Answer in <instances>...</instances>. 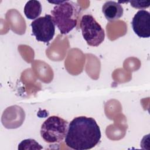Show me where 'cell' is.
<instances>
[{"label":"cell","mask_w":150,"mask_h":150,"mask_svg":"<svg viewBox=\"0 0 150 150\" xmlns=\"http://www.w3.org/2000/svg\"><path fill=\"white\" fill-rule=\"evenodd\" d=\"M42 5L39 1L32 0L26 2L24 7V13L26 17L30 20L36 19L42 13Z\"/></svg>","instance_id":"obj_8"},{"label":"cell","mask_w":150,"mask_h":150,"mask_svg":"<svg viewBox=\"0 0 150 150\" xmlns=\"http://www.w3.org/2000/svg\"><path fill=\"white\" fill-rule=\"evenodd\" d=\"M68 122L63 118L52 115L48 117L40 128V135L49 144H58L66 137L68 130Z\"/></svg>","instance_id":"obj_3"},{"label":"cell","mask_w":150,"mask_h":150,"mask_svg":"<svg viewBox=\"0 0 150 150\" xmlns=\"http://www.w3.org/2000/svg\"><path fill=\"white\" fill-rule=\"evenodd\" d=\"M80 13V6L72 1H63L51 11L54 23L63 35L69 33L77 26Z\"/></svg>","instance_id":"obj_2"},{"label":"cell","mask_w":150,"mask_h":150,"mask_svg":"<svg viewBox=\"0 0 150 150\" xmlns=\"http://www.w3.org/2000/svg\"><path fill=\"white\" fill-rule=\"evenodd\" d=\"M42 146L35 139H26L18 145V149H41Z\"/></svg>","instance_id":"obj_9"},{"label":"cell","mask_w":150,"mask_h":150,"mask_svg":"<svg viewBox=\"0 0 150 150\" xmlns=\"http://www.w3.org/2000/svg\"><path fill=\"white\" fill-rule=\"evenodd\" d=\"M131 25L134 32L139 38L150 36V14L148 11L144 9L138 11L134 15Z\"/></svg>","instance_id":"obj_6"},{"label":"cell","mask_w":150,"mask_h":150,"mask_svg":"<svg viewBox=\"0 0 150 150\" xmlns=\"http://www.w3.org/2000/svg\"><path fill=\"white\" fill-rule=\"evenodd\" d=\"M131 5L135 8L138 9H144L149 7L150 5L149 1H129Z\"/></svg>","instance_id":"obj_10"},{"label":"cell","mask_w":150,"mask_h":150,"mask_svg":"<svg viewBox=\"0 0 150 150\" xmlns=\"http://www.w3.org/2000/svg\"><path fill=\"white\" fill-rule=\"evenodd\" d=\"M101 137L100 128L94 118L79 116L69 123L64 142L71 149L87 150L96 146Z\"/></svg>","instance_id":"obj_1"},{"label":"cell","mask_w":150,"mask_h":150,"mask_svg":"<svg viewBox=\"0 0 150 150\" xmlns=\"http://www.w3.org/2000/svg\"><path fill=\"white\" fill-rule=\"evenodd\" d=\"M102 12L105 19L109 22L118 20L123 15V8L118 2L108 1L102 6Z\"/></svg>","instance_id":"obj_7"},{"label":"cell","mask_w":150,"mask_h":150,"mask_svg":"<svg viewBox=\"0 0 150 150\" xmlns=\"http://www.w3.org/2000/svg\"><path fill=\"white\" fill-rule=\"evenodd\" d=\"M32 35L38 41L49 43L55 33V24L50 15L46 14L35 19L30 24Z\"/></svg>","instance_id":"obj_5"},{"label":"cell","mask_w":150,"mask_h":150,"mask_svg":"<svg viewBox=\"0 0 150 150\" xmlns=\"http://www.w3.org/2000/svg\"><path fill=\"white\" fill-rule=\"evenodd\" d=\"M80 26L83 37L89 46L96 47L103 42L104 30L92 15H84L81 19Z\"/></svg>","instance_id":"obj_4"}]
</instances>
